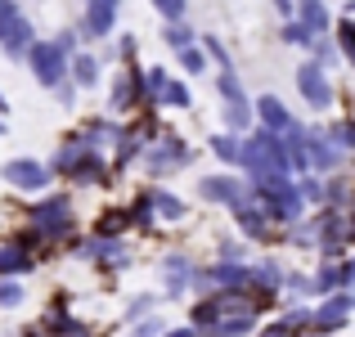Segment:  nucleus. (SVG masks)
<instances>
[{
    "instance_id": "nucleus-1",
    "label": "nucleus",
    "mask_w": 355,
    "mask_h": 337,
    "mask_svg": "<svg viewBox=\"0 0 355 337\" xmlns=\"http://www.w3.org/2000/svg\"><path fill=\"white\" fill-rule=\"evenodd\" d=\"M72 225H77V221H72V202L59 198V193L45 198L41 207L32 211V234H36V239H68Z\"/></svg>"
},
{
    "instance_id": "nucleus-2",
    "label": "nucleus",
    "mask_w": 355,
    "mask_h": 337,
    "mask_svg": "<svg viewBox=\"0 0 355 337\" xmlns=\"http://www.w3.org/2000/svg\"><path fill=\"white\" fill-rule=\"evenodd\" d=\"M27 63H32V72H36L41 86H59V81L68 77V68H72L68 50H63L59 41H36L32 54H27Z\"/></svg>"
},
{
    "instance_id": "nucleus-3",
    "label": "nucleus",
    "mask_w": 355,
    "mask_h": 337,
    "mask_svg": "<svg viewBox=\"0 0 355 337\" xmlns=\"http://www.w3.org/2000/svg\"><path fill=\"white\" fill-rule=\"evenodd\" d=\"M216 90H220V99H225V121H230V130H248L252 108H248V95H243L234 68H225V72L216 77Z\"/></svg>"
},
{
    "instance_id": "nucleus-4",
    "label": "nucleus",
    "mask_w": 355,
    "mask_h": 337,
    "mask_svg": "<svg viewBox=\"0 0 355 337\" xmlns=\"http://www.w3.org/2000/svg\"><path fill=\"white\" fill-rule=\"evenodd\" d=\"M0 175H5V184H14V189H23V193H41L45 184H50V166L32 162V157H14V162H5Z\"/></svg>"
},
{
    "instance_id": "nucleus-5",
    "label": "nucleus",
    "mask_w": 355,
    "mask_h": 337,
    "mask_svg": "<svg viewBox=\"0 0 355 337\" xmlns=\"http://www.w3.org/2000/svg\"><path fill=\"white\" fill-rule=\"evenodd\" d=\"M297 90L306 95V104H311V108H329L333 104L329 72H324L320 63H302V68H297Z\"/></svg>"
},
{
    "instance_id": "nucleus-6",
    "label": "nucleus",
    "mask_w": 355,
    "mask_h": 337,
    "mask_svg": "<svg viewBox=\"0 0 355 337\" xmlns=\"http://www.w3.org/2000/svg\"><path fill=\"white\" fill-rule=\"evenodd\" d=\"M184 162H189V148H184L180 139H162L157 148H148V153H144L148 175H166V171H175V166H184Z\"/></svg>"
},
{
    "instance_id": "nucleus-7",
    "label": "nucleus",
    "mask_w": 355,
    "mask_h": 337,
    "mask_svg": "<svg viewBox=\"0 0 355 337\" xmlns=\"http://www.w3.org/2000/svg\"><path fill=\"white\" fill-rule=\"evenodd\" d=\"M202 198H211V202H225V207H243V202L252 198L248 189H243V184L234 180V175H207V180H202Z\"/></svg>"
},
{
    "instance_id": "nucleus-8",
    "label": "nucleus",
    "mask_w": 355,
    "mask_h": 337,
    "mask_svg": "<svg viewBox=\"0 0 355 337\" xmlns=\"http://www.w3.org/2000/svg\"><path fill=\"white\" fill-rule=\"evenodd\" d=\"M351 311H355V297H351V293H333L329 302H324L320 311H315V329H320V333H333V329H342Z\"/></svg>"
},
{
    "instance_id": "nucleus-9",
    "label": "nucleus",
    "mask_w": 355,
    "mask_h": 337,
    "mask_svg": "<svg viewBox=\"0 0 355 337\" xmlns=\"http://www.w3.org/2000/svg\"><path fill=\"white\" fill-rule=\"evenodd\" d=\"M32 45H36V32H32V23H27V18H14V23L0 32V50H5L9 59H27V54H32Z\"/></svg>"
},
{
    "instance_id": "nucleus-10",
    "label": "nucleus",
    "mask_w": 355,
    "mask_h": 337,
    "mask_svg": "<svg viewBox=\"0 0 355 337\" xmlns=\"http://www.w3.org/2000/svg\"><path fill=\"white\" fill-rule=\"evenodd\" d=\"M117 23V0H86V36H108Z\"/></svg>"
},
{
    "instance_id": "nucleus-11",
    "label": "nucleus",
    "mask_w": 355,
    "mask_h": 337,
    "mask_svg": "<svg viewBox=\"0 0 355 337\" xmlns=\"http://www.w3.org/2000/svg\"><path fill=\"white\" fill-rule=\"evenodd\" d=\"M257 117L266 121L270 135H284V130H293V112H288L284 99H275V95H261V99H257Z\"/></svg>"
},
{
    "instance_id": "nucleus-12",
    "label": "nucleus",
    "mask_w": 355,
    "mask_h": 337,
    "mask_svg": "<svg viewBox=\"0 0 355 337\" xmlns=\"http://www.w3.org/2000/svg\"><path fill=\"white\" fill-rule=\"evenodd\" d=\"M32 252L23 248V243H0V279L5 275H23V270H32Z\"/></svg>"
},
{
    "instance_id": "nucleus-13",
    "label": "nucleus",
    "mask_w": 355,
    "mask_h": 337,
    "mask_svg": "<svg viewBox=\"0 0 355 337\" xmlns=\"http://www.w3.org/2000/svg\"><path fill=\"white\" fill-rule=\"evenodd\" d=\"M342 162V148L333 144V135H324V130H315L311 135V166H320V171H329V166Z\"/></svg>"
},
{
    "instance_id": "nucleus-14",
    "label": "nucleus",
    "mask_w": 355,
    "mask_h": 337,
    "mask_svg": "<svg viewBox=\"0 0 355 337\" xmlns=\"http://www.w3.org/2000/svg\"><path fill=\"white\" fill-rule=\"evenodd\" d=\"M266 221H270V211L261 207L257 198H248V202L239 207V230H243V234H252V239H266V230H270Z\"/></svg>"
},
{
    "instance_id": "nucleus-15",
    "label": "nucleus",
    "mask_w": 355,
    "mask_h": 337,
    "mask_svg": "<svg viewBox=\"0 0 355 337\" xmlns=\"http://www.w3.org/2000/svg\"><path fill=\"white\" fill-rule=\"evenodd\" d=\"M297 18H302L315 36L329 32V5H324V0H302V5H297Z\"/></svg>"
},
{
    "instance_id": "nucleus-16",
    "label": "nucleus",
    "mask_w": 355,
    "mask_h": 337,
    "mask_svg": "<svg viewBox=\"0 0 355 337\" xmlns=\"http://www.w3.org/2000/svg\"><path fill=\"white\" fill-rule=\"evenodd\" d=\"M166 288H171V293H184V288H189V279H193V266L184 257H166Z\"/></svg>"
},
{
    "instance_id": "nucleus-17",
    "label": "nucleus",
    "mask_w": 355,
    "mask_h": 337,
    "mask_svg": "<svg viewBox=\"0 0 355 337\" xmlns=\"http://www.w3.org/2000/svg\"><path fill=\"white\" fill-rule=\"evenodd\" d=\"M135 99H139V72H130V77H117V86H113V112H126Z\"/></svg>"
},
{
    "instance_id": "nucleus-18",
    "label": "nucleus",
    "mask_w": 355,
    "mask_h": 337,
    "mask_svg": "<svg viewBox=\"0 0 355 337\" xmlns=\"http://www.w3.org/2000/svg\"><path fill=\"white\" fill-rule=\"evenodd\" d=\"M148 198H153V211L162 221H180L184 216V202L175 198V193H166V189H148Z\"/></svg>"
},
{
    "instance_id": "nucleus-19",
    "label": "nucleus",
    "mask_w": 355,
    "mask_h": 337,
    "mask_svg": "<svg viewBox=\"0 0 355 337\" xmlns=\"http://www.w3.org/2000/svg\"><path fill=\"white\" fill-rule=\"evenodd\" d=\"M68 72H72V81H77L81 90H90V86H95V81H99V63L90 59V54H77Z\"/></svg>"
},
{
    "instance_id": "nucleus-20",
    "label": "nucleus",
    "mask_w": 355,
    "mask_h": 337,
    "mask_svg": "<svg viewBox=\"0 0 355 337\" xmlns=\"http://www.w3.org/2000/svg\"><path fill=\"white\" fill-rule=\"evenodd\" d=\"M162 36H166V45H171L175 54H180V50H189V45L198 41V36L189 32V23H166V32H162Z\"/></svg>"
},
{
    "instance_id": "nucleus-21",
    "label": "nucleus",
    "mask_w": 355,
    "mask_h": 337,
    "mask_svg": "<svg viewBox=\"0 0 355 337\" xmlns=\"http://www.w3.org/2000/svg\"><path fill=\"white\" fill-rule=\"evenodd\" d=\"M211 153H216L220 162H239V157H243V139H234V135H216V139H211Z\"/></svg>"
},
{
    "instance_id": "nucleus-22",
    "label": "nucleus",
    "mask_w": 355,
    "mask_h": 337,
    "mask_svg": "<svg viewBox=\"0 0 355 337\" xmlns=\"http://www.w3.org/2000/svg\"><path fill=\"white\" fill-rule=\"evenodd\" d=\"M162 104H171V108H189V104H193L189 86H184V81H166V90H162Z\"/></svg>"
},
{
    "instance_id": "nucleus-23",
    "label": "nucleus",
    "mask_w": 355,
    "mask_h": 337,
    "mask_svg": "<svg viewBox=\"0 0 355 337\" xmlns=\"http://www.w3.org/2000/svg\"><path fill=\"white\" fill-rule=\"evenodd\" d=\"M284 41L288 45H315V32L302 23V18H293V23H284Z\"/></svg>"
},
{
    "instance_id": "nucleus-24",
    "label": "nucleus",
    "mask_w": 355,
    "mask_h": 337,
    "mask_svg": "<svg viewBox=\"0 0 355 337\" xmlns=\"http://www.w3.org/2000/svg\"><path fill=\"white\" fill-rule=\"evenodd\" d=\"M338 41H342V54L355 63V18H342L338 23Z\"/></svg>"
},
{
    "instance_id": "nucleus-25",
    "label": "nucleus",
    "mask_w": 355,
    "mask_h": 337,
    "mask_svg": "<svg viewBox=\"0 0 355 337\" xmlns=\"http://www.w3.org/2000/svg\"><path fill=\"white\" fill-rule=\"evenodd\" d=\"M153 5L166 23H184V5H189V0H153Z\"/></svg>"
},
{
    "instance_id": "nucleus-26",
    "label": "nucleus",
    "mask_w": 355,
    "mask_h": 337,
    "mask_svg": "<svg viewBox=\"0 0 355 337\" xmlns=\"http://www.w3.org/2000/svg\"><path fill=\"white\" fill-rule=\"evenodd\" d=\"M180 63H184L189 72H202V68H207V54H202L198 45H189V50H180Z\"/></svg>"
},
{
    "instance_id": "nucleus-27",
    "label": "nucleus",
    "mask_w": 355,
    "mask_h": 337,
    "mask_svg": "<svg viewBox=\"0 0 355 337\" xmlns=\"http://www.w3.org/2000/svg\"><path fill=\"white\" fill-rule=\"evenodd\" d=\"M18 302H23V288L14 279H0V306H18Z\"/></svg>"
},
{
    "instance_id": "nucleus-28",
    "label": "nucleus",
    "mask_w": 355,
    "mask_h": 337,
    "mask_svg": "<svg viewBox=\"0 0 355 337\" xmlns=\"http://www.w3.org/2000/svg\"><path fill=\"white\" fill-rule=\"evenodd\" d=\"M333 59H338V54H333V41H329V36H324V41H315V59H311V63H320V68H329Z\"/></svg>"
},
{
    "instance_id": "nucleus-29",
    "label": "nucleus",
    "mask_w": 355,
    "mask_h": 337,
    "mask_svg": "<svg viewBox=\"0 0 355 337\" xmlns=\"http://www.w3.org/2000/svg\"><path fill=\"white\" fill-rule=\"evenodd\" d=\"M14 18H23V9H18V0H0V32H5Z\"/></svg>"
},
{
    "instance_id": "nucleus-30",
    "label": "nucleus",
    "mask_w": 355,
    "mask_h": 337,
    "mask_svg": "<svg viewBox=\"0 0 355 337\" xmlns=\"http://www.w3.org/2000/svg\"><path fill=\"white\" fill-rule=\"evenodd\" d=\"M130 337H162V320H144V324H135V333Z\"/></svg>"
},
{
    "instance_id": "nucleus-31",
    "label": "nucleus",
    "mask_w": 355,
    "mask_h": 337,
    "mask_svg": "<svg viewBox=\"0 0 355 337\" xmlns=\"http://www.w3.org/2000/svg\"><path fill=\"white\" fill-rule=\"evenodd\" d=\"M275 9L284 14V23H293V18H297V5H293V0H275Z\"/></svg>"
},
{
    "instance_id": "nucleus-32",
    "label": "nucleus",
    "mask_w": 355,
    "mask_h": 337,
    "mask_svg": "<svg viewBox=\"0 0 355 337\" xmlns=\"http://www.w3.org/2000/svg\"><path fill=\"white\" fill-rule=\"evenodd\" d=\"M261 337H297V329H293V324H275V329L261 333Z\"/></svg>"
},
{
    "instance_id": "nucleus-33",
    "label": "nucleus",
    "mask_w": 355,
    "mask_h": 337,
    "mask_svg": "<svg viewBox=\"0 0 355 337\" xmlns=\"http://www.w3.org/2000/svg\"><path fill=\"white\" fill-rule=\"evenodd\" d=\"M342 293H355V261H347V284H342Z\"/></svg>"
},
{
    "instance_id": "nucleus-34",
    "label": "nucleus",
    "mask_w": 355,
    "mask_h": 337,
    "mask_svg": "<svg viewBox=\"0 0 355 337\" xmlns=\"http://www.w3.org/2000/svg\"><path fill=\"white\" fill-rule=\"evenodd\" d=\"M166 337H198V333H193V329H171Z\"/></svg>"
},
{
    "instance_id": "nucleus-35",
    "label": "nucleus",
    "mask_w": 355,
    "mask_h": 337,
    "mask_svg": "<svg viewBox=\"0 0 355 337\" xmlns=\"http://www.w3.org/2000/svg\"><path fill=\"white\" fill-rule=\"evenodd\" d=\"M347 18H355V0H347Z\"/></svg>"
},
{
    "instance_id": "nucleus-36",
    "label": "nucleus",
    "mask_w": 355,
    "mask_h": 337,
    "mask_svg": "<svg viewBox=\"0 0 355 337\" xmlns=\"http://www.w3.org/2000/svg\"><path fill=\"white\" fill-rule=\"evenodd\" d=\"M5 112H9V104H5V99H0V117H5Z\"/></svg>"
},
{
    "instance_id": "nucleus-37",
    "label": "nucleus",
    "mask_w": 355,
    "mask_h": 337,
    "mask_svg": "<svg viewBox=\"0 0 355 337\" xmlns=\"http://www.w3.org/2000/svg\"><path fill=\"white\" fill-rule=\"evenodd\" d=\"M0 135H5V121H0Z\"/></svg>"
}]
</instances>
